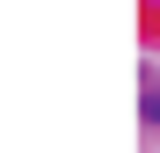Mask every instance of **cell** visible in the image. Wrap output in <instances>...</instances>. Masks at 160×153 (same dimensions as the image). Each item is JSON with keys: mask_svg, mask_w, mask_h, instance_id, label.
Here are the masks:
<instances>
[{"mask_svg": "<svg viewBox=\"0 0 160 153\" xmlns=\"http://www.w3.org/2000/svg\"><path fill=\"white\" fill-rule=\"evenodd\" d=\"M146 124H153V131H160V95H153V102H146Z\"/></svg>", "mask_w": 160, "mask_h": 153, "instance_id": "obj_1", "label": "cell"}]
</instances>
